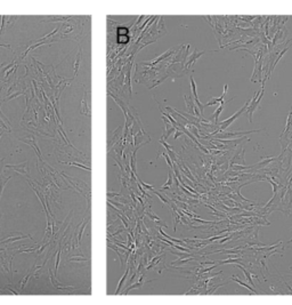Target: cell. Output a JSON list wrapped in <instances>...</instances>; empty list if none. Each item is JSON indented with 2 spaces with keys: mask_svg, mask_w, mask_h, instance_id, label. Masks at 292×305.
<instances>
[{
  "mask_svg": "<svg viewBox=\"0 0 292 305\" xmlns=\"http://www.w3.org/2000/svg\"><path fill=\"white\" fill-rule=\"evenodd\" d=\"M250 102H251V100L247 101V102H245V104L243 105V107H241L237 112H235V113L230 117V118H228V119H226V120L221 121V122H220V127H219L216 132L211 133L210 135H211V136H213V135H216L217 133H221V132H224L226 128H228V127H230V125H232V124H233V122H234V121L237 119V118H240V117L242 116V114H243L245 111H247V109H248V106H249V104H250Z\"/></svg>",
  "mask_w": 292,
  "mask_h": 305,
  "instance_id": "obj_1",
  "label": "cell"
},
{
  "mask_svg": "<svg viewBox=\"0 0 292 305\" xmlns=\"http://www.w3.org/2000/svg\"><path fill=\"white\" fill-rule=\"evenodd\" d=\"M264 92H265V84H262L260 88V92H257V93H254L253 94V97H252V100H251L250 104L248 106V109H247V114L249 117V121L252 122L253 121V119H252V116H253V112H254V110L257 109V106L258 104L260 103L261 98H262V95H264Z\"/></svg>",
  "mask_w": 292,
  "mask_h": 305,
  "instance_id": "obj_2",
  "label": "cell"
},
{
  "mask_svg": "<svg viewBox=\"0 0 292 305\" xmlns=\"http://www.w3.org/2000/svg\"><path fill=\"white\" fill-rule=\"evenodd\" d=\"M5 168L14 169L16 173H18V174H21V175H24V176H26V177L30 176V169H29L28 161H24L23 164H20V165H6Z\"/></svg>",
  "mask_w": 292,
  "mask_h": 305,
  "instance_id": "obj_3",
  "label": "cell"
},
{
  "mask_svg": "<svg viewBox=\"0 0 292 305\" xmlns=\"http://www.w3.org/2000/svg\"><path fill=\"white\" fill-rule=\"evenodd\" d=\"M18 139L22 141V142H24V143H26L28 145H30V146L33 147L34 151H35V153H37V156H38V158H39V160L42 161V162H45V160H43V158H42V156H41V152H40V149L38 147V145H37V142H35V139H34V136H33V135H29V136L25 137V138H18Z\"/></svg>",
  "mask_w": 292,
  "mask_h": 305,
  "instance_id": "obj_4",
  "label": "cell"
},
{
  "mask_svg": "<svg viewBox=\"0 0 292 305\" xmlns=\"http://www.w3.org/2000/svg\"><path fill=\"white\" fill-rule=\"evenodd\" d=\"M80 112L82 114H84V116H90V103H89V100H87V88L86 87H84V97H82V101H81V110H80Z\"/></svg>",
  "mask_w": 292,
  "mask_h": 305,
  "instance_id": "obj_5",
  "label": "cell"
},
{
  "mask_svg": "<svg viewBox=\"0 0 292 305\" xmlns=\"http://www.w3.org/2000/svg\"><path fill=\"white\" fill-rule=\"evenodd\" d=\"M48 274H49V279H50V282L52 284V286L56 288V289H61V290H64V289H74V287L72 286H65V284H62L58 282V280L52 275V270H50V267L48 269Z\"/></svg>",
  "mask_w": 292,
  "mask_h": 305,
  "instance_id": "obj_6",
  "label": "cell"
},
{
  "mask_svg": "<svg viewBox=\"0 0 292 305\" xmlns=\"http://www.w3.org/2000/svg\"><path fill=\"white\" fill-rule=\"evenodd\" d=\"M204 53H206V52H198V50L195 49V50H194V53H192V55L188 57V60H186V61H185L186 63H185V68H184V70H185V71H187L188 69H189V66L194 63V62L198 60L201 55H203Z\"/></svg>",
  "mask_w": 292,
  "mask_h": 305,
  "instance_id": "obj_7",
  "label": "cell"
},
{
  "mask_svg": "<svg viewBox=\"0 0 292 305\" xmlns=\"http://www.w3.org/2000/svg\"><path fill=\"white\" fill-rule=\"evenodd\" d=\"M226 92H227V85L224 86V92H223V95L219 97V98H216V97H212L211 101H209L207 104H204V107L207 106H212V105H217V104H221L223 102H225V95H226Z\"/></svg>",
  "mask_w": 292,
  "mask_h": 305,
  "instance_id": "obj_8",
  "label": "cell"
},
{
  "mask_svg": "<svg viewBox=\"0 0 292 305\" xmlns=\"http://www.w3.org/2000/svg\"><path fill=\"white\" fill-rule=\"evenodd\" d=\"M175 49L174 48H171V49H169V50H167L164 54H162L161 56H159V57H157L155 60H153L152 62H143L142 64H144V65H148V66H153V65H155V64H157L159 62H161V61H163L164 58H167L168 56H170L171 54H172V52H174Z\"/></svg>",
  "mask_w": 292,
  "mask_h": 305,
  "instance_id": "obj_9",
  "label": "cell"
},
{
  "mask_svg": "<svg viewBox=\"0 0 292 305\" xmlns=\"http://www.w3.org/2000/svg\"><path fill=\"white\" fill-rule=\"evenodd\" d=\"M24 238L32 239V237L30 235V234H26V235L21 234L20 237H13V234H11L8 238H5V239L0 240V245H1V243H11V242H14V241H18V240H22V239H24ZM32 240H33V239H32Z\"/></svg>",
  "mask_w": 292,
  "mask_h": 305,
  "instance_id": "obj_10",
  "label": "cell"
},
{
  "mask_svg": "<svg viewBox=\"0 0 292 305\" xmlns=\"http://www.w3.org/2000/svg\"><path fill=\"white\" fill-rule=\"evenodd\" d=\"M81 48L79 50V53L77 55V58L74 61V64H73V79L78 75V72H79V68H80V63H81Z\"/></svg>",
  "mask_w": 292,
  "mask_h": 305,
  "instance_id": "obj_11",
  "label": "cell"
},
{
  "mask_svg": "<svg viewBox=\"0 0 292 305\" xmlns=\"http://www.w3.org/2000/svg\"><path fill=\"white\" fill-rule=\"evenodd\" d=\"M143 284H144V274L139 275V279L136 281L135 284H133L129 288H127V290L125 291V295H127L130 290H133V289H138V288H140Z\"/></svg>",
  "mask_w": 292,
  "mask_h": 305,
  "instance_id": "obj_12",
  "label": "cell"
},
{
  "mask_svg": "<svg viewBox=\"0 0 292 305\" xmlns=\"http://www.w3.org/2000/svg\"><path fill=\"white\" fill-rule=\"evenodd\" d=\"M146 215H147V216H148V217H150V220H152V221L154 222V223H155V224H157V225H162V226H164V228H167V225H166V223H163V222L161 221V220H160V218H159V217H157V215H155V214H153V213H152V210H151V211H147V213H146Z\"/></svg>",
  "mask_w": 292,
  "mask_h": 305,
  "instance_id": "obj_13",
  "label": "cell"
},
{
  "mask_svg": "<svg viewBox=\"0 0 292 305\" xmlns=\"http://www.w3.org/2000/svg\"><path fill=\"white\" fill-rule=\"evenodd\" d=\"M174 175H172V169L169 171V175H168V181L167 183L164 184V185H162L161 188H160V191H164V190H168L171 185H172V182H174Z\"/></svg>",
  "mask_w": 292,
  "mask_h": 305,
  "instance_id": "obj_14",
  "label": "cell"
},
{
  "mask_svg": "<svg viewBox=\"0 0 292 305\" xmlns=\"http://www.w3.org/2000/svg\"><path fill=\"white\" fill-rule=\"evenodd\" d=\"M58 162H61V164H65V165L75 166V167H79V168L84 169V170H88V171H90V170H91V168H90L89 166H86V165H84V164H78V162H66V161H60V160H58Z\"/></svg>",
  "mask_w": 292,
  "mask_h": 305,
  "instance_id": "obj_15",
  "label": "cell"
},
{
  "mask_svg": "<svg viewBox=\"0 0 292 305\" xmlns=\"http://www.w3.org/2000/svg\"><path fill=\"white\" fill-rule=\"evenodd\" d=\"M33 273H34V272H33V270L31 269V270H30V272H29V273L26 274V275H25V277H24V278H23V279L21 280V284H20V288H21V290H23V289H24V287L28 284V282H29V280H30V278H31V275Z\"/></svg>",
  "mask_w": 292,
  "mask_h": 305,
  "instance_id": "obj_16",
  "label": "cell"
},
{
  "mask_svg": "<svg viewBox=\"0 0 292 305\" xmlns=\"http://www.w3.org/2000/svg\"><path fill=\"white\" fill-rule=\"evenodd\" d=\"M129 274V267L125 270V275L121 278V280L119 281V284H118V287H116V290H115V293L114 295H118L119 293H120V290H121V287H122V284H125V278H127V275Z\"/></svg>",
  "mask_w": 292,
  "mask_h": 305,
  "instance_id": "obj_17",
  "label": "cell"
},
{
  "mask_svg": "<svg viewBox=\"0 0 292 305\" xmlns=\"http://www.w3.org/2000/svg\"><path fill=\"white\" fill-rule=\"evenodd\" d=\"M90 221V218H88V220H86L84 218V222H82V224H81V228H80V230H79V237H78V241L81 242V238H82V235H84V229H86V226H87V224H88V222Z\"/></svg>",
  "mask_w": 292,
  "mask_h": 305,
  "instance_id": "obj_18",
  "label": "cell"
},
{
  "mask_svg": "<svg viewBox=\"0 0 292 305\" xmlns=\"http://www.w3.org/2000/svg\"><path fill=\"white\" fill-rule=\"evenodd\" d=\"M11 178V176H8L7 178H0V198H1V194H2V191L5 189V186H6V184H7V182Z\"/></svg>",
  "mask_w": 292,
  "mask_h": 305,
  "instance_id": "obj_19",
  "label": "cell"
},
{
  "mask_svg": "<svg viewBox=\"0 0 292 305\" xmlns=\"http://www.w3.org/2000/svg\"><path fill=\"white\" fill-rule=\"evenodd\" d=\"M128 31L129 29L128 28H123V26H119L116 29V33H118V37H121V36H127L128 34Z\"/></svg>",
  "mask_w": 292,
  "mask_h": 305,
  "instance_id": "obj_20",
  "label": "cell"
},
{
  "mask_svg": "<svg viewBox=\"0 0 292 305\" xmlns=\"http://www.w3.org/2000/svg\"><path fill=\"white\" fill-rule=\"evenodd\" d=\"M69 261L70 262H87L88 261V258L87 257H79V256H72V257H70L69 258Z\"/></svg>",
  "mask_w": 292,
  "mask_h": 305,
  "instance_id": "obj_21",
  "label": "cell"
},
{
  "mask_svg": "<svg viewBox=\"0 0 292 305\" xmlns=\"http://www.w3.org/2000/svg\"><path fill=\"white\" fill-rule=\"evenodd\" d=\"M60 259H61V247L60 250L57 252V256H56V262H55V275L58 272V265H60Z\"/></svg>",
  "mask_w": 292,
  "mask_h": 305,
  "instance_id": "obj_22",
  "label": "cell"
},
{
  "mask_svg": "<svg viewBox=\"0 0 292 305\" xmlns=\"http://www.w3.org/2000/svg\"><path fill=\"white\" fill-rule=\"evenodd\" d=\"M17 18H18V16H7V23H6L7 28H11V25L14 24V22L16 21Z\"/></svg>",
  "mask_w": 292,
  "mask_h": 305,
  "instance_id": "obj_23",
  "label": "cell"
},
{
  "mask_svg": "<svg viewBox=\"0 0 292 305\" xmlns=\"http://www.w3.org/2000/svg\"><path fill=\"white\" fill-rule=\"evenodd\" d=\"M239 267L243 270V272H244V274H245V278H248V281H249V282L251 284V286H253V287H254V284H253V281H252V279H251V277H250V274H249V272H248V271H247V270H245L243 266H239Z\"/></svg>",
  "mask_w": 292,
  "mask_h": 305,
  "instance_id": "obj_24",
  "label": "cell"
},
{
  "mask_svg": "<svg viewBox=\"0 0 292 305\" xmlns=\"http://www.w3.org/2000/svg\"><path fill=\"white\" fill-rule=\"evenodd\" d=\"M7 21V16H1V24H0V36L2 34V31L5 29V24Z\"/></svg>",
  "mask_w": 292,
  "mask_h": 305,
  "instance_id": "obj_25",
  "label": "cell"
},
{
  "mask_svg": "<svg viewBox=\"0 0 292 305\" xmlns=\"http://www.w3.org/2000/svg\"><path fill=\"white\" fill-rule=\"evenodd\" d=\"M136 178H137V181H138V182L140 183V185H143V186H144V189H145V190H153V188H154L153 185H148V184H146V183H144L143 181H140V179L138 178L137 176H136Z\"/></svg>",
  "mask_w": 292,
  "mask_h": 305,
  "instance_id": "obj_26",
  "label": "cell"
},
{
  "mask_svg": "<svg viewBox=\"0 0 292 305\" xmlns=\"http://www.w3.org/2000/svg\"><path fill=\"white\" fill-rule=\"evenodd\" d=\"M24 92H16V93H14L13 95H9L8 96V98H7V101H9L11 98H15V97H17V96H20V95H23Z\"/></svg>",
  "mask_w": 292,
  "mask_h": 305,
  "instance_id": "obj_27",
  "label": "cell"
},
{
  "mask_svg": "<svg viewBox=\"0 0 292 305\" xmlns=\"http://www.w3.org/2000/svg\"><path fill=\"white\" fill-rule=\"evenodd\" d=\"M154 193H155V194H157V197H159V198H160V200H161V201H162V202H163V203H169V200L164 199V197H162V196H161V194H160V193H159V192H154Z\"/></svg>",
  "mask_w": 292,
  "mask_h": 305,
  "instance_id": "obj_28",
  "label": "cell"
},
{
  "mask_svg": "<svg viewBox=\"0 0 292 305\" xmlns=\"http://www.w3.org/2000/svg\"><path fill=\"white\" fill-rule=\"evenodd\" d=\"M121 196V193H112L111 191H107V197H120Z\"/></svg>",
  "mask_w": 292,
  "mask_h": 305,
  "instance_id": "obj_29",
  "label": "cell"
},
{
  "mask_svg": "<svg viewBox=\"0 0 292 305\" xmlns=\"http://www.w3.org/2000/svg\"><path fill=\"white\" fill-rule=\"evenodd\" d=\"M180 135H183V132H181V130H180V129L178 128L177 130H176V134H175V136H174V138H175V139H177V138H178L179 136H180Z\"/></svg>",
  "mask_w": 292,
  "mask_h": 305,
  "instance_id": "obj_30",
  "label": "cell"
},
{
  "mask_svg": "<svg viewBox=\"0 0 292 305\" xmlns=\"http://www.w3.org/2000/svg\"><path fill=\"white\" fill-rule=\"evenodd\" d=\"M0 47H6V48L11 49V45H8V43H0Z\"/></svg>",
  "mask_w": 292,
  "mask_h": 305,
  "instance_id": "obj_31",
  "label": "cell"
},
{
  "mask_svg": "<svg viewBox=\"0 0 292 305\" xmlns=\"http://www.w3.org/2000/svg\"><path fill=\"white\" fill-rule=\"evenodd\" d=\"M245 167H240V166H235L234 169H237V170H241V169H244Z\"/></svg>",
  "mask_w": 292,
  "mask_h": 305,
  "instance_id": "obj_32",
  "label": "cell"
},
{
  "mask_svg": "<svg viewBox=\"0 0 292 305\" xmlns=\"http://www.w3.org/2000/svg\"><path fill=\"white\" fill-rule=\"evenodd\" d=\"M2 134H4V132H2V133H0V138H1V136H2Z\"/></svg>",
  "mask_w": 292,
  "mask_h": 305,
  "instance_id": "obj_33",
  "label": "cell"
},
{
  "mask_svg": "<svg viewBox=\"0 0 292 305\" xmlns=\"http://www.w3.org/2000/svg\"><path fill=\"white\" fill-rule=\"evenodd\" d=\"M290 113H292V107H291V111H290Z\"/></svg>",
  "mask_w": 292,
  "mask_h": 305,
  "instance_id": "obj_34",
  "label": "cell"
},
{
  "mask_svg": "<svg viewBox=\"0 0 292 305\" xmlns=\"http://www.w3.org/2000/svg\"><path fill=\"white\" fill-rule=\"evenodd\" d=\"M0 90H1V87H0Z\"/></svg>",
  "mask_w": 292,
  "mask_h": 305,
  "instance_id": "obj_35",
  "label": "cell"
}]
</instances>
